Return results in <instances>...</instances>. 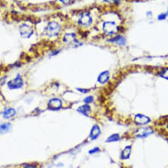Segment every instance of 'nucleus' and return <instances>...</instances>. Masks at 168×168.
Masks as SVG:
<instances>
[{"label":"nucleus","instance_id":"obj_13","mask_svg":"<svg viewBox=\"0 0 168 168\" xmlns=\"http://www.w3.org/2000/svg\"><path fill=\"white\" fill-rule=\"evenodd\" d=\"M11 129V123L9 122H4L0 124V134H4L6 131H8Z\"/></svg>","mask_w":168,"mask_h":168},{"label":"nucleus","instance_id":"obj_4","mask_svg":"<svg viewBox=\"0 0 168 168\" xmlns=\"http://www.w3.org/2000/svg\"><path fill=\"white\" fill-rule=\"evenodd\" d=\"M19 34L22 38L25 39H29L30 37L34 34V29L32 26L28 25V24H21L18 27Z\"/></svg>","mask_w":168,"mask_h":168},{"label":"nucleus","instance_id":"obj_5","mask_svg":"<svg viewBox=\"0 0 168 168\" xmlns=\"http://www.w3.org/2000/svg\"><path fill=\"white\" fill-rule=\"evenodd\" d=\"M24 86V80L20 76H17L15 79L9 80L7 82V87L10 90H18V89H21L22 87Z\"/></svg>","mask_w":168,"mask_h":168},{"label":"nucleus","instance_id":"obj_8","mask_svg":"<svg viewBox=\"0 0 168 168\" xmlns=\"http://www.w3.org/2000/svg\"><path fill=\"white\" fill-rule=\"evenodd\" d=\"M76 37L77 35L74 32H68V33H65L62 37V42L63 43H72L76 39Z\"/></svg>","mask_w":168,"mask_h":168},{"label":"nucleus","instance_id":"obj_23","mask_svg":"<svg viewBox=\"0 0 168 168\" xmlns=\"http://www.w3.org/2000/svg\"><path fill=\"white\" fill-rule=\"evenodd\" d=\"M166 15H167V17H168V8H167V12H166Z\"/></svg>","mask_w":168,"mask_h":168},{"label":"nucleus","instance_id":"obj_12","mask_svg":"<svg viewBox=\"0 0 168 168\" xmlns=\"http://www.w3.org/2000/svg\"><path fill=\"white\" fill-rule=\"evenodd\" d=\"M16 114H17L16 110L13 109V108H9V109H6V111H4L3 117H4L5 119H10V118H12V117H14Z\"/></svg>","mask_w":168,"mask_h":168},{"label":"nucleus","instance_id":"obj_15","mask_svg":"<svg viewBox=\"0 0 168 168\" xmlns=\"http://www.w3.org/2000/svg\"><path fill=\"white\" fill-rule=\"evenodd\" d=\"M120 139V136H119V134H112V135H111L110 136L107 140H106V142L107 143H113V142H117Z\"/></svg>","mask_w":168,"mask_h":168},{"label":"nucleus","instance_id":"obj_7","mask_svg":"<svg viewBox=\"0 0 168 168\" xmlns=\"http://www.w3.org/2000/svg\"><path fill=\"white\" fill-rule=\"evenodd\" d=\"M48 106L50 110H58V109L62 107V101L60 99H58V98L51 99L49 101Z\"/></svg>","mask_w":168,"mask_h":168},{"label":"nucleus","instance_id":"obj_21","mask_svg":"<svg viewBox=\"0 0 168 168\" xmlns=\"http://www.w3.org/2000/svg\"><path fill=\"white\" fill-rule=\"evenodd\" d=\"M99 148H94V149H92L91 151H90V153L91 155H92V153H97V152H99Z\"/></svg>","mask_w":168,"mask_h":168},{"label":"nucleus","instance_id":"obj_9","mask_svg":"<svg viewBox=\"0 0 168 168\" xmlns=\"http://www.w3.org/2000/svg\"><path fill=\"white\" fill-rule=\"evenodd\" d=\"M131 151H133V146L131 145H127L124 147V149L121 153V158L122 160H128L131 155Z\"/></svg>","mask_w":168,"mask_h":168},{"label":"nucleus","instance_id":"obj_16","mask_svg":"<svg viewBox=\"0 0 168 168\" xmlns=\"http://www.w3.org/2000/svg\"><path fill=\"white\" fill-rule=\"evenodd\" d=\"M106 4H112L114 6H119L121 4V0H102Z\"/></svg>","mask_w":168,"mask_h":168},{"label":"nucleus","instance_id":"obj_20","mask_svg":"<svg viewBox=\"0 0 168 168\" xmlns=\"http://www.w3.org/2000/svg\"><path fill=\"white\" fill-rule=\"evenodd\" d=\"M23 167L24 168H38L35 164H25L23 165Z\"/></svg>","mask_w":168,"mask_h":168},{"label":"nucleus","instance_id":"obj_2","mask_svg":"<svg viewBox=\"0 0 168 168\" xmlns=\"http://www.w3.org/2000/svg\"><path fill=\"white\" fill-rule=\"evenodd\" d=\"M62 27L60 23H58L56 20H50L48 22V24L44 29V34H45L49 39H56L60 35Z\"/></svg>","mask_w":168,"mask_h":168},{"label":"nucleus","instance_id":"obj_11","mask_svg":"<svg viewBox=\"0 0 168 168\" xmlns=\"http://www.w3.org/2000/svg\"><path fill=\"white\" fill-rule=\"evenodd\" d=\"M100 134H101V129L98 125H94L92 128H91V135H90V138L91 140H95V139H97L99 136H100Z\"/></svg>","mask_w":168,"mask_h":168},{"label":"nucleus","instance_id":"obj_6","mask_svg":"<svg viewBox=\"0 0 168 168\" xmlns=\"http://www.w3.org/2000/svg\"><path fill=\"white\" fill-rule=\"evenodd\" d=\"M108 41L111 42V43H115V44H117V45H119V46H124L127 43L126 38L124 36L121 35V34H118V35L112 37V38L110 39Z\"/></svg>","mask_w":168,"mask_h":168},{"label":"nucleus","instance_id":"obj_14","mask_svg":"<svg viewBox=\"0 0 168 168\" xmlns=\"http://www.w3.org/2000/svg\"><path fill=\"white\" fill-rule=\"evenodd\" d=\"M77 111L80 113H83V114H88L91 111V107L88 105V104H85V105H82V106H79L78 109H77Z\"/></svg>","mask_w":168,"mask_h":168},{"label":"nucleus","instance_id":"obj_1","mask_svg":"<svg viewBox=\"0 0 168 168\" xmlns=\"http://www.w3.org/2000/svg\"><path fill=\"white\" fill-rule=\"evenodd\" d=\"M121 27L115 20H104L101 24V31L107 37H114L121 32Z\"/></svg>","mask_w":168,"mask_h":168},{"label":"nucleus","instance_id":"obj_18","mask_svg":"<svg viewBox=\"0 0 168 168\" xmlns=\"http://www.w3.org/2000/svg\"><path fill=\"white\" fill-rule=\"evenodd\" d=\"M60 4L64 5V6H68V5H70L74 0H58Z\"/></svg>","mask_w":168,"mask_h":168},{"label":"nucleus","instance_id":"obj_17","mask_svg":"<svg viewBox=\"0 0 168 168\" xmlns=\"http://www.w3.org/2000/svg\"><path fill=\"white\" fill-rule=\"evenodd\" d=\"M166 18H167L166 13H161V14H159L158 16H157V19L159 21H163V20L166 19Z\"/></svg>","mask_w":168,"mask_h":168},{"label":"nucleus","instance_id":"obj_22","mask_svg":"<svg viewBox=\"0 0 168 168\" xmlns=\"http://www.w3.org/2000/svg\"><path fill=\"white\" fill-rule=\"evenodd\" d=\"M6 79V77H3L1 79H0V86H1V85H3V83H5Z\"/></svg>","mask_w":168,"mask_h":168},{"label":"nucleus","instance_id":"obj_10","mask_svg":"<svg viewBox=\"0 0 168 168\" xmlns=\"http://www.w3.org/2000/svg\"><path fill=\"white\" fill-rule=\"evenodd\" d=\"M109 79H110V74L108 71L101 72L98 77V82L101 84H105Z\"/></svg>","mask_w":168,"mask_h":168},{"label":"nucleus","instance_id":"obj_3","mask_svg":"<svg viewBox=\"0 0 168 168\" xmlns=\"http://www.w3.org/2000/svg\"><path fill=\"white\" fill-rule=\"evenodd\" d=\"M77 24L79 27L82 28H89L93 24V18L91 16V13L88 10H83L79 12L78 15Z\"/></svg>","mask_w":168,"mask_h":168},{"label":"nucleus","instance_id":"obj_19","mask_svg":"<svg viewBox=\"0 0 168 168\" xmlns=\"http://www.w3.org/2000/svg\"><path fill=\"white\" fill-rule=\"evenodd\" d=\"M93 101V98L91 96H89V97H86L84 99V102L86 104H89V103H91V102Z\"/></svg>","mask_w":168,"mask_h":168}]
</instances>
